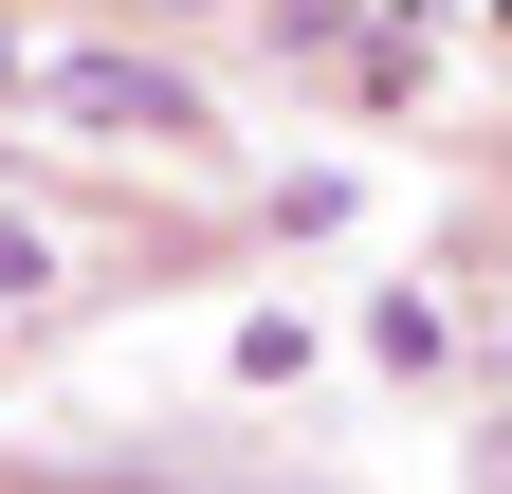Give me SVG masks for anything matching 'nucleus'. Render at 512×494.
<instances>
[{
	"instance_id": "4",
	"label": "nucleus",
	"mask_w": 512,
	"mask_h": 494,
	"mask_svg": "<svg viewBox=\"0 0 512 494\" xmlns=\"http://www.w3.org/2000/svg\"><path fill=\"white\" fill-rule=\"evenodd\" d=\"M476 494H512V421H494V440H476Z\"/></svg>"
},
{
	"instance_id": "1",
	"label": "nucleus",
	"mask_w": 512,
	"mask_h": 494,
	"mask_svg": "<svg viewBox=\"0 0 512 494\" xmlns=\"http://www.w3.org/2000/svg\"><path fill=\"white\" fill-rule=\"evenodd\" d=\"M37 92L74 110V129H147V147H202V92H183L165 55H128V37H92V55H55Z\"/></svg>"
},
{
	"instance_id": "3",
	"label": "nucleus",
	"mask_w": 512,
	"mask_h": 494,
	"mask_svg": "<svg viewBox=\"0 0 512 494\" xmlns=\"http://www.w3.org/2000/svg\"><path fill=\"white\" fill-rule=\"evenodd\" d=\"M37 275H55V257H37V220H0V293H37Z\"/></svg>"
},
{
	"instance_id": "2",
	"label": "nucleus",
	"mask_w": 512,
	"mask_h": 494,
	"mask_svg": "<svg viewBox=\"0 0 512 494\" xmlns=\"http://www.w3.org/2000/svg\"><path fill=\"white\" fill-rule=\"evenodd\" d=\"M256 19H275V37H311V55H330V37H348V0H256Z\"/></svg>"
}]
</instances>
